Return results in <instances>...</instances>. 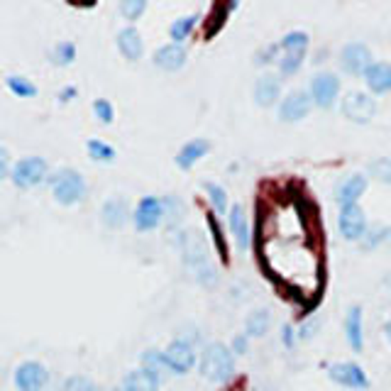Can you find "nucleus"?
Instances as JSON below:
<instances>
[{"instance_id": "obj_1", "label": "nucleus", "mask_w": 391, "mask_h": 391, "mask_svg": "<svg viewBox=\"0 0 391 391\" xmlns=\"http://www.w3.org/2000/svg\"><path fill=\"white\" fill-rule=\"evenodd\" d=\"M235 372L233 350H228L223 342H210L200 355V375L210 382H228Z\"/></svg>"}, {"instance_id": "obj_2", "label": "nucleus", "mask_w": 391, "mask_h": 391, "mask_svg": "<svg viewBox=\"0 0 391 391\" xmlns=\"http://www.w3.org/2000/svg\"><path fill=\"white\" fill-rule=\"evenodd\" d=\"M49 183H51V193H54L56 203H61V205L78 203L86 193L83 176L78 174L76 169H59L49 179Z\"/></svg>"}, {"instance_id": "obj_3", "label": "nucleus", "mask_w": 391, "mask_h": 391, "mask_svg": "<svg viewBox=\"0 0 391 391\" xmlns=\"http://www.w3.org/2000/svg\"><path fill=\"white\" fill-rule=\"evenodd\" d=\"M377 113V103L375 98H370L367 93H360V91H352L342 98V115L350 120V123H370Z\"/></svg>"}, {"instance_id": "obj_4", "label": "nucleus", "mask_w": 391, "mask_h": 391, "mask_svg": "<svg viewBox=\"0 0 391 391\" xmlns=\"http://www.w3.org/2000/svg\"><path fill=\"white\" fill-rule=\"evenodd\" d=\"M44 176H47V162L42 157H25L13 169V183L20 188L37 186L44 181Z\"/></svg>"}, {"instance_id": "obj_5", "label": "nucleus", "mask_w": 391, "mask_h": 391, "mask_svg": "<svg viewBox=\"0 0 391 391\" xmlns=\"http://www.w3.org/2000/svg\"><path fill=\"white\" fill-rule=\"evenodd\" d=\"M372 64H375L372 61V51L362 42H350L340 54V66L347 73H352V76H365Z\"/></svg>"}, {"instance_id": "obj_6", "label": "nucleus", "mask_w": 391, "mask_h": 391, "mask_svg": "<svg viewBox=\"0 0 391 391\" xmlns=\"http://www.w3.org/2000/svg\"><path fill=\"white\" fill-rule=\"evenodd\" d=\"M49 382V372L39 362H22L15 370L17 391H42Z\"/></svg>"}, {"instance_id": "obj_7", "label": "nucleus", "mask_w": 391, "mask_h": 391, "mask_svg": "<svg viewBox=\"0 0 391 391\" xmlns=\"http://www.w3.org/2000/svg\"><path fill=\"white\" fill-rule=\"evenodd\" d=\"M164 215V203L157 198V196H145V198L137 203V210L132 213V220H135V228L147 233V230H154L159 225Z\"/></svg>"}, {"instance_id": "obj_8", "label": "nucleus", "mask_w": 391, "mask_h": 391, "mask_svg": "<svg viewBox=\"0 0 391 391\" xmlns=\"http://www.w3.org/2000/svg\"><path fill=\"white\" fill-rule=\"evenodd\" d=\"M310 106H313L310 93H306V91H291L279 106V120H284V123H298V120H303L310 113Z\"/></svg>"}, {"instance_id": "obj_9", "label": "nucleus", "mask_w": 391, "mask_h": 391, "mask_svg": "<svg viewBox=\"0 0 391 391\" xmlns=\"http://www.w3.org/2000/svg\"><path fill=\"white\" fill-rule=\"evenodd\" d=\"M340 93V78L335 73H318L310 86V98L318 108H332Z\"/></svg>"}, {"instance_id": "obj_10", "label": "nucleus", "mask_w": 391, "mask_h": 391, "mask_svg": "<svg viewBox=\"0 0 391 391\" xmlns=\"http://www.w3.org/2000/svg\"><path fill=\"white\" fill-rule=\"evenodd\" d=\"M337 230L345 240H360L367 230V218H365V210L360 205H345L340 208V215H337Z\"/></svg>"}, {"instance_id": "obj_11", "label": "nucleus", "mask_w": 391, "mask_h": 391, "mask_svg": "<svg viewBox=\"0 0 391 391\" xmlns=\"http://www.w3.org/2000/svg\"><path fill=\"white\" fill-rule=\"evenodd\" d=\"M164 360L174 375H186V372L196 365V352H193L191 342L174 340L164 350Z\"/></svg>"}, {"instance_id": "obj_12", "label": "nucleus", "mask_w": 391, "mask_h": 391, "mask_svg": "<svg viewBox=\"0 0 391 391\" xmlns=\"http://www.w3.org/2000/svg\"><path fill=\"white\" fill-rule=\"evenodd\" d=\"M327 375L335 384L340 387H350V389H367L370 387V379L362 372V367L352 365V362H337L327 370Z\"/></svg>"}, {"instance_id": "obj_13", "label": "nucleus", "mask_w": 391, "mask_h": 391, "mask_svg": "<svg viewBox=\"0 0 391 391\" xmlns=\"http://www.w3.org/2000/svg\"><path fill=\"white\" fill-rule=\"evenodd\" d=\"M279 96H281V78L277 73H264V76L257 78V83H255L257 106H262V108L274 106Z\"/></svg>"}, {"instance_id": "obj_14", "label": "nucleus", "mask_w": 391, "mask_h": 391, "mask_svg": "<svg viewBox=\"0 0 391 391\" xmlns=\"http://www.w3.org/2000/svg\"><path fill=\"white\" fill-rule=\"evenodd\" d=\"M128 218H130V205H128V200H125V198L106 200V205H103V210H101L103 225L111 228V230L123 228L125 223H128Z\"/></svg>"}, {"instance_id": "obj_15", "label": "nucleus", "mask_w": 391, "mask_h": 391, "mask_svg": "<svg viewBox=\"0 0 391 391\" xmlns=\"http://www.w3.org/2000/svg\"><path fill=\"white\" fill-rule=\"evenodd\" d=\"M365 191H367V176L352 174L337 186L335 198H337V203H340V208H345V205H357V198Z\"/></svg>"}, {"instance_id": "obj_16", "label": "nucleus", "mask_w": 391, "mask_h": 391, "mask_svg": "<svg viewBox=\"0 0 391 391\" xmlns=\"http://www.w3.org/2000/svg\"><path fill=\"white\" fill-rule=\"evenodd\" d=\"M181 252H183V260H186L188 267H193L198 272L200 267L208 264V257H205V247L200 243V238L196 233H186L181 240Z\"/></svg>"}, {"instance_id": "obj_17", "label": "nucleus", "mask_w": 391, "mask_h": 391, "mask_svg": "<svg viewBox=\"0 0 391 391\" xmlns=\"http://www.w3.org/2000/svg\"><path fill=\"white\" fill-rule=\"evenodd\" d=\"M186 64V49L181 44H166V47L154 51V66L164 71H179Z\"/></svg>"}, {"instance_id": "obj_18", "label": "nucleus", "mask_w": 391, "mask_h": 391, "mask_svg": "<svg viewBox=\"0 0 391 391\" xmlns=\"http://www.w3.org/2000/svg\"><path fill=\"white\" fill-rule=\"evenodd\" d=\"M120 391H159V379L147 370H132L125 375Z\"/></svg>"}, {"instance_id": "obj_19", "label": "nucleus", "mask_w": 391, "mask_h": 391, "mask_svg": "<svg viewBox=\"0 0 391 391\" xmlns=\"http://www.w3.org/2000/svg\"><path fill=\"white\" fill-rule=\"evenodd\" d=\"M345 335H347V342L355 352H362L365 347V332H362V308L352 306L345 318Z\"/></svg>"}, {"instance_id": "obj_20", "label": "nucleus", "mask_w": 391, "mask_h": 391, "mask_svg": "<svg viewBox=\"0 0 391 391\" xmlns=\"http://www.w3.org/2000/svg\"><path fill=\"white\" fill-rule=\"evenodd\" d=\"M365 78H367L370 91H375V93H389L391 91V64H387V61H377V64L370 66Z\"/></svg>"}, {"instance_id": "obj_21", "label": "nucleus", "mask_w": 391, "mask_h": 391, "mask_svg": "<svg viewBox=\"0 0 391 391\" xmlns=\"http://www.w3.org/2000/svg\"><path fill=\"white\" fill-rule=\"evenodd\" d=\"M118 49L123 51V56L128 61H137V59H140L142 49H145L140 32H137L135 27H125V30L118 34Z\"/></svg>"}, {"instance_id": "obj_22", "label": "nucleus", "mask_w": 391, "mask_h": 391, "mask_svg": "<svg viewBox=\"0 0 391 391\" xmlns=\"http://www.w3.org/2000/svg\"><path fill=\"white\" fill-rule=\"evenodd\" d=\"M208 149H210V142L208 140H191V142H186L181 149H179V154H176V164L181 166V169H191V166L198 162L200 157H205L208 154Z\"/></svg>"}, {"instance_id": "obj_23", "label": "nucleus", "mask_w": 391, "mask_h": 391, "mask_svg": "<svg viewBox=\"0 0 391 391\" xmlns=\"http://www.w3.org/2000/svg\"><path fill=\"white\" fill-rule=\"evenodd\" d=\"M230 230L235 233V238H238V245L247 250V245H250V225H247V215L243 210V205H233L230 208Z\"/></svg>"}, {"instance_id": "obj_24", "label": "nucleus", "mask_w": 391, "mask_h": 391, "mask_svg": "<svg viewBox=\"0 0 391 391\" xmlns=\"http://www.w3.org/2000/svg\"><path fill=\"white\" fill-rule=\"evenodd\" d=\"M269 325H272V315L267 313V310H252L250 315H247L245 320V335H252V337H262L264 332L269 330Z\"/></svg>"}, {"instance_id": "obj_25", "label": "nucleus", "mask_w": 391, "mask_h": 391, "mask_svg": "<svg viewBox=\"0 0 391 391\" xmlns=\"http://www.w3.org/2000/svg\"><path fill=\"white\" fill-rule=\"evenodd\" d=\"M142 370L152 372L159 382H162L164 372H171L169 365H166V360H164V352H159V350H147V352L142 355Z\"/></svg>"}, {"instance_id": "obj_26", "label": "nucleus", "mask_w": 391, "mask_h": 391, "mask_svg": "<svg viewBox=\"0 0 391 391\" xmlns=\"http://www.w3.org/2000/svg\"><path fill=\"white\" fill-rule=\"evenodd\" d=\"M196 22H198V15H188V17H179V20L169 27V34H171V39H174V44H181L183 39L191 34Z\"/></svg>"}, {"instance_id": "obj_27", "label": "nucleus", "mask_w": 391, "mask_h": 391, "mask_svg": "<svg viewBox=\"0 0 391 391\" xmlns=\"http://www.w3.org/2000/svg\"><path fill=\"white\" fill-rule=\"evenodd\" d=\"M303 56H306V51H284V54L279 56V68L284 76H291V73H296L298 68L303 64Z\"/></svg>"}, {"instance_id": "obj_28", "label": "nucleus", "mask_w": 391, "mask_h": 391, "mask_svg": "<svg viewBox=\"0 0 391 391\" xmlns=\"http://www.w3.org/2000/svg\"><path fill=\"white\" fill-rule=\"evenodd\" d=\"M208 228H210V235H213V243H215V250H218V255H220V260L223 262H228V243H225V238H223V230H220V223H218V218L213 215V213H208Z\"/></svg>"}, {"instance_id": "obj_29", "label": "nucleus", "mask_w": 391, "mask_h": 391, "mask_svg": "<svg viewBox=\"0 0 391 391\" xmlns=\"http://www.w3.org/2000/svg\"><path fill=\"white\" fill-rule=\"evenodd\" d=\"M76 59V44L73 42H59L51 51V61H54L56 66H66L71 64V61Z\"/></svg>"}, {"instance_id": "obj_30", "label": "nucleus", "mask_w": 391, "mask_h": 391, "mask_svg": "<svg viewBox=\"0 0 391 391\" xmlns=\"http://www.w3.org/2000/svg\"><path fill=\"white\" fill-rule=\"evenodd\" d=\"M279 49L281 51H306L308 49V34H303V32L286 34V37L279 42Z\"/></svg>"}, {"instance_id": "obj_31", "label": "nucleus", "mask_w": 391, "mask_h": 391, "mask_svg": "<svg viewBox=\"0 0 391 391\" xmlns=\"http://www.w3.org/2000/svg\"><path fill=\"white\" fill-rule=\"evenodd\" d=\"M88 154L96 162H113L115 159V149L101 140H88Z\"/></svg>"}, {"instance_id": "obj_32", "label": "nucleus", "mask_w": 391, "mask_h": 391, "mask_svg": "<svg viewBox=\"0 0 391 391\" xmlns=\"http://www.w3.org/2000/svg\"><path fill=\"white\" fill-rule=\"evenodd\" d=\"M8 88L20 98H30V96L37 93V86H34L30 78H22V76H10Z\"/></svg>"}, {"instance_id": "obj_33", "label": "nucleus", "mask_w": 391, "mask_h": 391, "mask_svg": "<svg viewBox=\"0 0 391 391\" xmlns=\"http://www.w3.org/2000/svg\"><path fill=\"white\" fill-rule=\"evenodd\" d=\"M370 174L379 181L391 183V159H377V162H372Z\"/></svg>"}, {"instance_id": "obj_34", "label": "nucleus", "mask_w": 391, "mask_h": 391, "mask_svg": "<svg viewBox=\"0 0 391 391\" xmlns=\"http://www.w3.org/2000/svg\"><path fill=\"white\" fill-rule=\"evenodd\" d=\"M145 10H147L145 0H125V3H120V13L128 17V20H137Z\"/></svg>"}, {"instance_id": "obj_35", "label": "nucleus", "mask_w": 391, "mask_h": 391, "mask_svg": "<svg viewBox=\"0 0 391 391\" xmlns=\"http://www.w3.org/2000/svg\"><path fill=\"white\" fill-rule=\"evenodd\" d=\"M205 191H208L213 205H215L218 213H225L228 210V198H225V191H223L218 183H205Z\"/></svg>"}, {"instance_id": "obj_36", "label": "nucleus", "mask_w": 391, "mask_h": 391, "mask_svg": "<svg viewBox=\"0 0 391 391\" xmlns=\"http://www.w3.org/2000/svg\"><path fill=\"white\" fill-rule=\"evenodd\" d=\"M61 391H98V389H96V384L91 382L88 377L76 375V377H68L66 379V384H64V389H61Z\"/></svg>"}, {"instance_id": "obj_37", "label": "nucleus", "mask_w": 391, "mask_h": 391, "mask_svg": "<svg viewBox=\"0 0 391 391\" xmlns=\"http://www.w3.org/2000/svg\"><path fill=\"white\" fill-rule=\"evenodd\" d=\"M93 113H96V118L101 120V123H113V118H115L111 101H106V98H98V101H93Z\"/></svg>"}, {"instance_id": "obj_38", "label": "nucleus", "mask_w": 391, "mask_h": 391, "mask_svg": "<svg viewBox=\"0 0 391 391\" xmlns=\"http://www.w3.org/2000/svg\"><path fill=\"white\" fill-rule=\"evenodd\" d=\"M8 164H10V157H8V149L0 147V181L8 176Z\"/></svg>"}, {"instance_id": "obj_39", "label": "nucleus", "mask_w": 391, "mask_h": 391, "mask_svg": "<svg viewBox=\"0 0 391 391\" xmlns=\"http://www.w3.org/2000/svg\"><path fill=\"white\" fill-rule=\"evenodd\" d=\"M315 327H318V320H308V323H303L301 325V332H298V337H303V340H306V337H310V335H313V330H315Z\"/></svg>"}, {"instance_id": "obj_40", "label": "nucleus", "mask_w": 391, "mask_h": 391, "mask_svg": "<svg viewBox=\"0 0 391 391\" xmlns=\"http://www.w3.org/2000/svg\"><path fill=\"white\" fill-rule=\"evenodd\" d=\"M233 350H235V352H238V355L247 352V335H238V337H235Z\"/></svg>"}, {"instance_id": "obj_41", "label": "nucleus", "mask_w": 391, "mask_h": 391, "mask_svg": "<svg viewBox=\"0 0 391 391\" xmlns=\"http://www.w3.org/2000/svg\"><path fill=\"white\" fill-rule=\"evenodd\" d=\"M281 340H284L286 347H291V345H293V330H291L289 325H284V335H281Z\"/></svg>"}, {"instance_id": "obj_42", "label": "nucleus", "mask_w": 391, "mask_h": 391, "mask_svg": "<svg viewBox=\"0 0 391 391\" xmlns=\"http://www.w3.org/2000/svg\"><path fill=\"white\" fill-rule=\"evenodd\" d=\"M71 96H76V88H66V91H61V101H71Z\"/></svg>"}, {"instance_id": "obj_43", "label": "nucleus", "mask_w": 391, "mask_h": 391, "mask_svg": "<svg viewBox=\"0 0 391 391\" xmlns=\"http://www.w3.org/2000/svg\"><path fill=\"white\" fill-rule=\"evenodd\" d=\"M384 332H387V337H389V342H391V318L387 320V325H384Z\"/></svg>"}, {"instance_id": "obj_44", "label": "nucleus", "mask_w": 391, "mask_h": 391, "mask_svg": "<svg viewBox=\"0 0 391 391\" xmlns=\"http://www.w3.org/2000/svg\"><path fill=\"white\" fill-rule=\"evenodd\" d=\"M111 391H120V389H111Z\"/></svg>"}]
</instances>
